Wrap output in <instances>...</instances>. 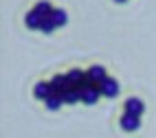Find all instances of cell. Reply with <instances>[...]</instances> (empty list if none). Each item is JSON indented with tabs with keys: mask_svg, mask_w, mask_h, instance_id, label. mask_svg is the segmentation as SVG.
<instances>
[{
	"mask_svg": "<svg viewBox=\"0 0 156 138\" xmlns=\"http://www.w3.org/2000/svg\"><path fill=\"white\" fill-rule=\"evenodd\" d=\"M106 79H108V75H106V68L103 66H92V68L86 70V81L92 83V86H101Z\"/></svg>",
	"mask_w": 156,
	"mask_h": 138,
	"instance_id": "obj_1",
	"label": "cell"
},
{
	"mask_svg": "<svg viewBox=\"0 0 156 138\" xmlns=\"http://www.w3.org/2000/svg\"><path fill=\"white\" fill-rule=\"evenodd\" d=\"M42 16H40L37 11H35V9H33V11H29L27 13V18H24V22H27V26L29 29H40V26H42Z\"/></svg>",
	"mask_w": 156,
	"mask_h": 138,
	"instance_id": "obj_10",
	"label": "cell"
},
{
	"mask_svg": "<svg viewBox=\"0 0 156 138\" xmlns=\"http://www.w3.org/2000/svg\"><path fill=\"white\" fill-rule=\"evenodd\" d=\"M44 103H46V110L55 112V110H59L62 105H64V97H62V94H51V97H48Z\"/></svg>",
	"mask_w": 156,
	"mask_h": 138,
	"instance_id": "obj_12",
	"label": "cell"
},
{
	"mask_svg": "<svg viewBox=\"0 0 156 138\" xmlns=\"http://www.w3.org/2000/svg\"><path fill=\"white\" fill-rule=\"evenodd\" d=\"M51 86H53V92H55V94H64L68 88H73L66 75H55L53 81H51Z\"/></svg>",
	"mask_w": 156,
	"mask_h": 138,
	"instance_id": "obj_5",
	"label": "cell"
},
{
	"mask_svg": "<svg viewBox=\"0 0 156 138\" xmlns=\"http://www.w3.org/2000/svg\"><path fill=\"white\" fill-rule=\"evenodd\" d=\"M33 94H35V99L46 101L51 94H55V92H53V86H51V81H48V83H46V81H40L37 86L33 88Z\"/></svg>",
	"mask_w": 156,
	"mask_h": 138,
	"instance_id": "obj_6",
	"label": "cell"
},
{
	"mask_svg": "<svg viewBox=\"0 0 156 138\" xmlns=\"http://www.w3.org/2000/svg\"><path fill=\"white\" fill-rule=\"evenodd\" d=\"M51 20H53L55 29H59V26H66V22H68V13L64 11V9H55V11L51 13Z\"/></svg>",
	"mask_w": 156,
	"mask_h": 138,
	"instance_id": "obj_9",
	"label": "cell"
},
{
	"mask_svg": "<svg viewBox=\"0 0 156 138\" xmlns=\"http://www.w3.org/2000/svg\"><path fill=\"white\" fill-rule=\"evenodd\" d=\"M35 11L42 16V18H51V13L55 11L53 7H51V2H46V0H42V2H37L35 5Z\"/></svg>",
	"mask_w": 156,
	"mask_h": 138,
	"instance_id": "obj_13",
	"label": "cell"
},
{
	"mask_svg": "<svg viewBox=\"0 0 156 138\" xmlns=\"http://www.w3.org/2000/svg\"><path fill=\"white\" fill-rule=\"evenodd\" d=\"M66 77H68V81H70V86H73V88H79L81 83L86 81V72H84V70H79V68H73V70L66 72Z\"/></svg>",
	"mask_w": 156,
	"mask_h": 138,
	"instance_id": "obj_8",
	"label": "cell"
},
{
	"mask_svg": "<svg viewBox=\"0 0 156 138\" xmlns=\"http://www.w3.org/2000/svg\"><path fill=\"white\" fill-rule=\"evenodd\" d=\"M99 90H101L103 97L114 99V97H119V81H117V79H112V77H108V79L99 86Z\"/></svg>",
	"mask_w": 156,
	"mask_h": 138,
	"instance_id": "obj_3",
	"label": "cell"
},
{
	"mask_svg": "<svg viewBox=\"0 0 156 138\" xmlns=\"http://www.w3.org/2000/svg\"><path fill=\"white\" fill-rule=\"evenodd\" d=\"M99 97H103L101 90H99V86L86 83V88H81V101H84V103L92 105V103H97V101H99Z\"/></svg>",
	"mask_w": 156,
	"mask_h": 138,
	"instance_id": "obj_2",
	"label": "cell"
},
{
	"mask_svg": "<svg viewBox=\"0 0 156 138\" xmlns=\"http://www.w3.org/2000/svg\"><path fill=\"white\" fill-rule=\"evenodd\" d=\"M62 97H64V103H73V105H75V103L81 101V90L79 88H68Z\"/></svg>",
	"mask_w": 156,
	"mask_h": 138,
	"instance_id": "obj_11",
	"label": "cell"
},
{
	"mask_svg": "<svg viewBox=\"0 0 156 138\" xmlns=\"http://www.w3.org/2000/svg\"><path fill=\"white\" fill-rule=\"evenodd\" d=\"M53 29H55L53 20H51V18H44V20H42V26H40V31H42V33H51Z\"/></svg>",
	"mask_w": 156,
	"mask_h": 138,
	"instance_id": "obj_14",
	"label": "cell"
},
{
	"mask_svg": "<svg viewBox=\"0 0 156 138\" xmlns=\"http://www.w3.org/2000/svg\"><path fill=\"white\" fill-rule=\"evenodd\" d=\"M114 2H117V5H123V2H128V0H114Z\"/></svg>",
	"mask_w": 156,
	"mask_h": 138,
	"instance_id": "obj_15",
	"label": "cell"
},
{
	"mask_svg": "<svg viewBox=\"0 0 156 138\" xmlns=\"http://www.w3.org/2000/svg\"><path fill=\"white\" fill-rule=\"evenodd\" d=\"M139 127H141V116L123 114V119H121V129L123 132H136Z\"/></svg>",
	"mask_w": 156,
	"mask_h": 138,
	"instance_id": "obj_4",
	"label": "cell"
},
{
	"mask_svg": "<svg viewBox=\"0 0 156 138\" xmlns=\"http://www.w3.org/2000/svg\"><path fill=\"white\" fill-rule=\"evenodd\" d=\"M143 110H145V105H143V101H141V99H136V97H130V99L126 101V114L141 116V114H143Z\"/></svg>",
	"mask_w": 156,
	"mask_h": 138,
	"instance_id": "obj_7",
	"label": "cell"
}]
</instances>
